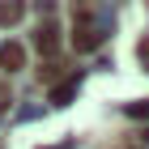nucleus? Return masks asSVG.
<instances>
[{
    "label": "nucleus",
    "instance_id": "39448f33",
    "mask_svg": "<svg viewBox=\"0 0 149 149\" xmlns=\"http://www.w3.org/2000/svg\"><path fill=\"white\" fill-rule=\"evenodd\" d=\"M94 4H98V0H72V9H77V17H81V26L90 22V13H94Z\"/></svg>",
    "mask_w": 149,
    "mask_h": 149
},
{
    "label": "nucleus",
    "instance_id": "f03ea898",
    "mask_svg": "<svg viewBox=\"0 0 149 149\" xmlns=\"http://www.w3.org/2000/svg\"><path fill=\"white\" fill-rule=\"evenodd\" d=\"M17 17H22V0H4L0 4V26H13Z\"/></svg>",
    "mask_w": 149,
    "mask_h": 149
},
{
    "label": "nucleus",
    "instance_id": "20e7f679",
    "mask_svg": "<svg viewBox=\"0 0 149 149\" xmlns=\"http://www.w3.org/2000/svg\"><path fill=\"white\" fill-rule=\"evenodd\" d=\"M94 43H98V34H94L90 26H77V47H81V51H90Z\"/></svg>",
    "mask_w": 149,
    "mask_h": 149
},
{
    "label": "nucleus",
    "instance_id": "f257e3e1",
    "mask_svg": "<svg viewBox=\"0 0 149 149\" xmlns=\"http://www.w3.org/2000/svg\"><path fill=\"white\" fill-rule=\"evenodd\" d=\"M0 64H4V68L9 72H17L26 64V51H22V43H4V51H0Z\"/></svg>",
    "mask_w": 149,
    "mask_h": 149
},
{
    "label": "nucleus",
    "instance_id": "7ed1b4c3",
    "mask_svg": "<svg viewBox=\"0 0 149 149\" xmlns=\"http://www.w3.org/2000/svg\"><path fill=\"white\" fill-rule=\"evenodd\" d=\"M34 43H38V51H56V30H51V26H43V30L34 34Z\"/></svg>",
    "mask_w": 149,
    "mask_h": 149
}]
</instances>
